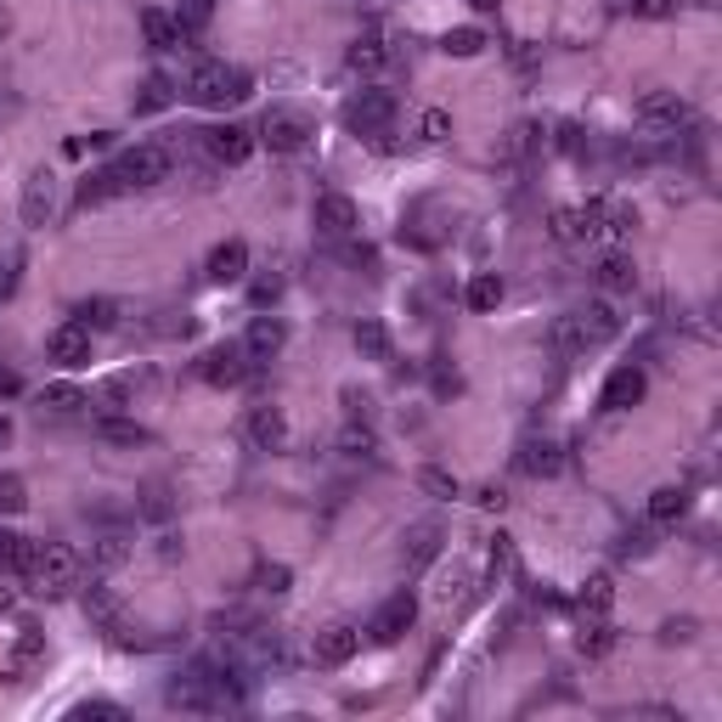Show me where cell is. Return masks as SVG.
Masks as SVG:
<instances>
[{"label": "cell", "instance_id": "f907efd6", "mask_svg": "<svg viewBox=\"0 0 722 722\" xmlns=\"http://www.w3.org/2000/svg\"><path fill=\"white\" fill-rule=\"evenodd\" d=\"M12 288H17V272H12V266H0V305L12 300Z\"/></svg>", "mask_w": 722, "mask_h": 722}, {"label": "cell", "instance_id": "6f0895ef", "mask_svg": "<svg viewBox=\"0 0 722 722\" xmlns=\"http://www.w3.org/2000/svg\"><path fill=\"white\" fill-rule=\"evenodd\" d=\"M0 35H7V12H0Z\"/></svg>", "mask_w": 722, "mask_h": 722}, {"label": "cell", "instance_id": "9c48e42d", "mask_svg": "<svg viewBox=\"0 0 722 722\" xmlns=\"http://www.w3.org/2000/svg\"><path fill=\"white\" fill-rule=\"evenodd\" d=\"M46 356L57 361V368H85V361H91V327L74 316V322H57L51 327V334H46Z\"/></svg>", "mask_w": 722, "mask_h": 722}, {"label": "cell", "instance_id": "ac0fdd59", "mask_svg": "<svg viewBox=\"0 0 722 722\" xmlns=\"http://www.w3.org/2000/svg\"><path fill=\"white\" fill-rule=\"evenodd\" d=\"M345 69H350V74H361V80H373V74H384V69H389V46H384L378 28H368V35H356V40H350Z\"/></svg>", "mask_w": 722, "mask_h": 722}, {"label": "cell", "instance_id": "603a6c76", "mask_svg": "<svg viewBox=\"0 0 722 722\" xmlns=\"http://www.w3.org/2000/svg\"><path fill=\"white\" fill-rule=\"evenodd\" d=\"M633 226H638V209H633V204L599 198V238H604V243H627V238H633Z\"/></svg>", "mask_w": 722, "mask_h": 722}, {"label": "cell", "instance_id": "1f68e13d", "mask_svg": "<svg viewBox=\"0 0 722 722\" xmlns=\"http://www.w3.org/2000/svg\"><path fill=\"white\" fill-rule=\"evenodd\" d=\"M119 192H130V186L119 181V170H103V176H91V181L80 186V204L91 209V204H108V198H119Z\"/></svg>", "mask_w": 722, "mask_h": 722}, {"label": "cell", "instance_id": "d6a6232c", "mask_svg": "<svg viewBox=\"0 0 722 722\" xmlns=\"http://www.w3.org/2000/svg\"><path fill=\"white\" fill-rule=\"evenodd\" d=\"M441 51H446V57H480V51H485V28H474V23L452 28V35L441 40Z\"/></svg>", "mask_w": 722, "mask_h": 722}, {"label": "cell", "instance_id": "9f6ffc18", "mask_svg": "<svg viewBox=\"0 0 722 722\" xmlns=\"http://www.w3.org/2000/svg\"><path fill=\"white\" fill-rule=\"evenodd\" d=\"M0 610H12V593H0Z\"/></svg>", "mask_w": 722, "mask_h": 722}, {"label": "cell", "instance_id": "60d3db41", "mask_svg": "<svg viewBox=\"0 0 722 722\" xmlns=\"http://www.w3.org/2000/svg\"><path fill=\"white\" fill-rule=\"evenodd\" d=\"M40 407H51V412H80L85 396H80L74 384H46V389H40Z\"/></svg>", "mask_w": 722, "mask_h": 722}, {"label": "cell", "instance_id": "cb8c5ba5", "mask_svg": "<svg viewBox=\"0 0 722 722\" xmlns=\"http://www.w3.org/2000/svg\"><path fill=\"white\" fill-rule=\"evenodd\" d=\"M643 514H649V525H677L688 514V485H654Z\"/></svg>", "mask_w": 722, "mask_h": 722}, {"label": "cell", "instance_id": "8d00e7d4", "mask_svg": "<svg viewBox=\"0 0 722 722\" xmlns=\"http://www.w3.org/2000/svg\"><path fill=\"white\" fill-rule=\"evenodd\" d=\"M435 547H441V531H435V525H418L412 547H407V570H423V565L435 559Z\"/></svg>", "mask_w": 722, "mask_h": 722}, {"label": "cell", "instance_id": "4dcf8cb0", "mask_svg": "<svg viewBox=\"0 0 722 722\" xmlns=\"http://www.w3.org/2000/svg\"><path fill=\"white\" fill-rule=\"evenodd\" d=\"M610 604H615V576H587V587H581V610L587 615H610Z\"/></svg>", "mask_w": 722, "mask_h": 722}, {"label": "cell", "instance_id": "3957f363", "mask_svg": "<svg viewBox=\"0 0 722 722\" xmlns=\"http://www.w3.org/2000/svg\"><path fill=\"white\" fill-rule=\"evenodd\" d=\"M28 581H35L40 593H69V587L80 581V553L69 542H40V559H35V570H28Z\"/></svg>", "mask_w": 722, "mask_h": 722}, {"label": "cell", "instance_id": "ee69618b", "mask_svg": "<svg viewBox=\"0 0 722 722\" xmlns=\"http://www.w3.org/2000/svg\"><path fill=\"white\" fill-rule=\"evenodd\" d=\"M418 491H430V497H457V480L430 464V469H418Z\"/></svg>", "mask_w": 722, "mask_h": 722}, {"label": "cell", "instance_id": "f35d334b", "mask_svg": "<svg viewBox=\"0 0 722 722\" xmlns=\"http://www.w3.org/2000/svg\"><path fill=\"white\" fill-rule=\"evenodd\" d=\"M339 452H345V457H373V452H378V435L368 430V423H345Z\"/></svg>", "mask_w": 722, "mask_h": 722}, {"label": "cell", "instance_id": "7c38bea8", "mask_svg": "<svg viewBox=\"0 0 722 722\" xmlns=\"http://www.w3.org/2000/svg\"><path fill=\"white\" fill-rule=\"evenodd\" d=\"M311 220H316V232H322V238H334V243H339V238L356 232V220H361V215H356V204L345 198V192H322V198L311 204Z\"/></svg>", "mask_w": 722, "mask_h": 722}, {"label": "cell", "instance_id": "bcb514c9", "mask_svg": "<svg viewBox=\"0 0 722 722\" xmlns=\"http://www.w3.org/2000/svg\"><path fill=\"white\" fill-rule=\"evenodd\" d=\"M627 12H633V17H672L677 0H627Z\"/></svg>", "mask_w": 722, "mask_h": 722}, {"label": "cell", "instance_id": "8fae6325", "mask_svg": "<svg viewBox=\"0 0 722 722\" xmlns=\"http://www.w3.org/2000/svg\"><path fill=\"white\" fill-rule=\"evenodd\" d=\"M249 446L254 452H282L288 446V412L282 407H272V401H260V407H249Z\"/></svg>", "mask_w": 722, "mask_h": 722}, {"label": "cell", "instance_id": "5b68a950", "mask_svg": "<svg viewBox=\"0 0 722 722\" xmlns=\"http://www.w3.org/2000/svg\"><path fill=\"white\" fill-rule=\"evenodd\" d=\"M170 147H158V142H142V147H130L113 170L124 186H158V181H170Z\"/></svg>", "mask_w": 722, "mask_h": 722}, {"label": "cell", "instance_id": "74e56055", "mask_svg": "<svg viewBox=\"0 0 722 722\" xmlns=\"http://www.w3.org/2000/svg\"><path fill=\"white\" fill-rule=\"evenodd\" d=\"M96 435L113 441V446H142L147 441V430H142V423H130V418H103V423H96Z\"/></svg>", "mask_w": 722, "mask_h": 722}, {"label": "cell", "instance_id": "f5cc1de1", "mask_svg": "<svg viewBox=\"0 0 722 722\" xmlns=\"http://www.w3.org/2000/svg\"><path fill=\"white\" fill-rule=\"evenodd\" d=\"M469 7H474V12H497V0H469Z\"/></svg>", "mask_w": 722, "mask_h": 722}, {"label": "cell", "instance_id": "6da1fadb", "mask_svg": "<svg viewBox=\"0 0 722 722\" xmlns=\"http://www.w3.org/2000/svg\"><path fill=\"white\" fill-rule=\"evenodd\" d=\"M181 91H186V103H198V108H232V103L249 96V74L232 69V62L204 57V62H192V69H186Z\"/></svg>", "mask_w": 722, "mask_h": 722}, {"label": "cell", "instance_id": "b9f144b4", "mask_svg": "<svg viewBox=\"0 0 722 722\" xmlns=\"http://www.w3.org/2000/svg\"><path fill=\"white\" fill-rule=\"evenodd\" d=\"M35 559H40V542H35V537H12V547H7V570L28 576V570H35Z\"/></svg>", "mask_w": 722, "mask_h": 722}, {"label": "cell", "instance_id": "9a60e30c", "mask_svg": "<svg viewBox=\"0 0 722 722\" xmlns=\"http://www.w3.org/2000/svg\"><path fill=\"white\" fill-rule=\"evenodd\" d=\"M643 389H649L643 368H615V373L604 378V389H599V407H604V412H627V407L643 401Z\"/></svg>", "mask_w": 722, "mask_h": 722}, {"label": "cell", "instance_id": "836d02e7", "mask_svg": "<svg viewBox=\"0 0 722 722\" xmlns=\"http://www.w3.org/2000/svg\"><path fill=\"white\" fill-rule=\"evenodd\" d=\"M553 345H559L565 356H581L587 345H593V339H587V327H581V316H576V311L553 322Z\"/></svg>", "mask_w": 722, "mask_h": 722}, {"label": "cell", "instance_id": "7402d4cb", "mask_svg": "<svg viewBox=\"0 0 722 722\" xmlns=\"http://www.w3.org/2000/svg\"><path fill=\"white\" fill-rule=\"evenodd\" d=\"M142 40H147L153 51H181V46H186V28H181V17L147 7V12H142Z\"/></svg>", "mask_w": 722, "mask_h": 722}, {"label": "cell", "instance_id": "8992f818", "mask_svg": "<svg viewBox=\"0 0 722 722\" xmlns=\"http://www.w3.org/2000/svg\"><path fill=\"white\" fill-rule=\"evenodd\" d=\"M57 209H62V181H57L51 170H35V176L23 181V198H17L23 226H51Z\"/></svg>", "mask_w": 722, "mask_h": 722}, {"label": "cell", "instance_id": "e0dca14e", "mask_svg": "<svg viewBox=\"0 0 722 722\" xmlns=\"http://www.w3.org/2000/svg\"><path fill=\"white\" fill-rule=\"evenodd\" d=\"M209 688H215L209 666H192L186 677H176L170 688H164V700H170V706H181V711H209V706H215V695H209Z\"/></svg>", "mask_w": 722, "mask_h": 722}, {"label": "cell", "instance_id": "ab89813d", "mask_svg": "<svg viewBox=\"0 0 722 722\" xmlns=\"http://www.w3.org/2000/svg\"><path fill=\"white\" fill-rule=\"evenodd\" d=\"M124 559H130V537H124V531L96 537V565H103V570H113V565H124Z\"/></svg>", "mask_w": 722, "mask_h": 722}, {"label": "cell", "instance_id": "f1b7e54d", "mask_svg": "<svg viewBox=\"0 0 722 722\" xmlns=\"http://www.w3.org/2000/svg\"><path fill=\"white\" fill-rule=\"evenodd\" d=\"M553 238H559V243H593L581 204H559V209H553Z\"/></svg>", "mask_w": 722, "mask_h": 722}, {"label": "cell", "instance_id": "f6af8a7d", "mask_svg": "<svg viewBox=\"0 0 722 722\" xmlns=\"http://www.w3.org/2000/svg\"><path fill=\"white\" fill-rule=\"evenodd\" d=\"M28 508V491L17 474H0V514H23Z\"/></svg>", "mask_w": 722, "mask_h": 722}, {"label": "cell", "instance_id": "ffe728a7", "mask_svg": "<svg viewBox=\"0 0 722 722\" xmlns=\"http://www.w3.org/2000/svg\"><path fill=\"white\" fill-rule=\"evenodd\" d=\"M40 661H46V633H40V627H17V638H12V649H7V677L23 683Z\"/></svg>", "mask_w": 722, "mask_h": 722}, {"label": "cell", "instance_id": "2e32d148", "mask_svg": "<svg viewBox=\"0 0 722 722\" xmlns=\"http://www.w3.org/2000/svg\"><path fill=\"white\" fill-rule=\"evenodd\" d=\"M514 464H519V474H531V480H553V474L565 469V452H559V441L531 435V441L519 446V457H514Z\"/></svg>", "mask_w": 722, "mask_h": 722}, {"label": "cell", "instance_id": "e575fe53", "mask_svg": "<svg viewBox=\"0 0 722 722\" xmlns=\"http://www.w3.org/2000/svg\"><path fill=\"white\" fill-rule=\"evenodd\" d=\"M610 649H615L610 621H604V615H593V621L581 627V654H587V661H599V654H610Z\"/></svg>", "mask_w": 722, "mask_h": 722}, {"label": "cell", "instance_id": "db71d44e", "mask_svg": "<svg viewBox=\"0 0 722 722\" xmlns=\"http://www.w3.org/2000/svg\"><path fill=\"white\" fill-rule=\"evenodd\" d=\"M7 547H12V537H7V531H0V565H7Z\"/></svg>", "mask_w": 722, "mask_h": 722}, {"label": "cell", "instance_id": "d590c367", "mask_svg": "<svg viewBox=\"0 0 722 722\" xmlns=\"http://www.w3.org/2000/svg\"><path fill=\"white\" fill-rule=\"evenodd\" d=\"M356 350L373 356V361H389V334H384V322H356Z\"/></svg>", "mask_w": 722, "mask_h": 722}, {"label": "cell", "instance_id": "52a82bcc", "mask_svg": "<svg viewBox=\"0 0 722 722\" xmlns=\"http://www.w3.org/2000/svg\"><path fill=\"white\" fill-rule=\"evenodd\" d=\"M311 136L316 130H311V119L300 108H272L266 119H260V142H266L272 153H300Z\"/></svg>", "mask_w": 722, "mask_h": 722}, {"label": "cell", "instance_id": "d4e9b609", "mask_svg": "<svg viewBox=\"0 0 722 722\" xmlns=\"http://www.w3.org/2000/svg\"><path fill=\"white\" fill-rule=\"evenodd\" d=\"M599 288H610V293H633V288H638V266H633V254L610 249V254L599 260Z\"/></svg>", "mask_w": 722, "mask_h": 722}, {"label": "cell", "instance_id": "5bb4252c", "mask_svg": "<svg viewBox=\"0 0 722 722\" xmlns=\"http://www.w3.org/2000/svg\"><path fill=\"white\" fill-rule=\"evenodd\" d=\"M254 130L249 124H215V130H204V147H209V158L215 164H243L249 153H254Z\"/></svg>", "mask_w": 722, "mask_h": 722}, {"label": "cell", "instance_id": "816d5d0a", "mask_svg": "<svg viewBox=\"0 0 722 722\" xmlns=\"http://www.w3.org/2000/svg\"><path fill=\"white\" fill-rule=\"evenodd\" d=\"M0 396H17V373H0Z\"/></svg>", "mask_w": 722, "mask_h": 722}, {"label": "cell", "instance_id": "7bdbcfd3", "mask_svg": "<svg viewBox=\"0 0 722 722\" xmlns=\"http://www.w3.org/2000/svg\"><path fill=\"white\" fill-rule=\"evenodd\" d=\"M74 316H80V322L91 327V334H96V327H113V322H119V305H113V300H85Z\"/></svg>", "mask_w": 722, "mask_h": 722}, {"label": "cell", "instance_id": "4316f807", "mask_svg": "<svg viewBox=\"0 0 722 722\" xmlns=\"http://www.w3.org/2000/svg\"><path fill=\"white\" fill-rule=\"evenodd\" d=\"M412 136H418V147H441V142L452 136V113H446V108H423V113L412 119Z\"/></svg>", "mask_w": 722, "mask_h": 722}, {"label": "cell", "instance_id": "30bf717a", "mask_svg": "<svg viewBox=\"0 0 722 722\" xmlns=\"http://www.w3.org/2000/svg\"><path fill=\"white\" fill-rule=\"evenodd\" d=\"M198 373H204V384H215V389H238V384L249 378V356H243V345H215V350L198 361Z\"/></svg>", "mask_w": 722, "mask_h": 722}, {"label": "cell", "instance_id": "44dd1931", "mask_svg": "<svg viewBox=\"0 0 722 722\" xmlns=\"http://www.w3.org/2000/svg\"><path fill=\"white\" fill-rule=\"evenodd\" d=\"M204 272H209V282H220V288H226V282H243V272H249V243H243V238L215 243Z\"/></svg>", "mask_w": 722, "mask_h": 722}, {"label": "cell", "instance_id": "c3c4849f", "mask_svg": "<svg viewBox=\"0 0 722 722\" xmlns=\"http://www.w3.org/2000/svg\"><path fill=\"white\" fill-rule=\"evenodd\" d=\"M277 293H282V277H260V282H254V305H272Z\"/></svg>", "mask_w": 722, "mask_h": 722}, {"label": "cell", "instance_id": "ba28073f", "mask_svg": "<svg viewBox=\"0 0 722 722\" xmlns=\"http://www.w3.org/2000/svg\"><path fill=\"white\" fill-rule=\"evenodd\" d=\"M412 621H418V599L412 593H396V599H384L378 615L368 621V638L373 643H401L412 633Z\"/></svg>", "mask_w": 722, "mask_h": 722}, {"label": "cell", "instance_id": "83f0119b", "mask_svg": "<svg viewBox=\"0 0 722 722\" xmlns=\"http://www.w3.org/2000/svg\"><path fill=\"white\" fill-rule=\"evenodd\" d=\"M503 293H508V288H503L497 272H480V277L464 288V300H469V311H497V305H503Z\"/></svg>", "mask_w": 722, "mask_h": 722}, {"label": "cell", "instance_id": "681fc988", "mask_svg": "<svg viewBox=\"0 0 722 722\" xmlns=\"http://www.w3.org/2000/svg\"><path fill=\"white\" fill-rule=\"evenodd\" d=\"M74 717H124V711L108 706V700H91V706H74Z\"/></svg>", "mask_w": 722, "mask_h": 722}, {"label": "cell", "instance_id": "7dc6e473", "mask_svg": "<svg viewBox=\"0 0 722 722\" xmlns=\"http://www.w3.org/2000/svg\"><path fill=\"white\" fill-rule=\"evenodd\" d=\"M288 565H266V570H260V587H266V593H288Z\"/></svg>", "mask_w": 722, "mask_h": 722}, {"label": "cell", "instance_id": "484cf974", "mask_svg": "<svg viewBox=\"0 0 722 722\" xmlns=\"http://www.w3.org/2000/svg\"><path fill=\"white\" fill-rule=\"evenodd\" d=\"M85 615L96 621V627H119V593L108 581H91V593H85Z\"/></svg>", "mask_w": 722, "mask_h": 722}, {"label": "cell", "instance_id": "d6986e66", "mask_svg": "<svg viewBox=\"0 0 722 722\" xmlns=\"http://www.w3.org/2000/svg\"><path fill=\"white\" fill-rule=\"evenodd\" d=\"M282 345H288V322L282 316H254L249 322V334H243V356L249 361H272Z\"/></svg>", "mask_w": 722, "mask_h": 722}, {"label": "cell", "instance_id": "277c9868", "mask_svg": "<svg viewBox=\"0 0 722 722\" xmlns=\"http://www.w3.org/2000/svg\"><path fill=\"white\" fill-rule=\"evenodd\" d=\"M389 119H396V96H389L384 85H368V91H356L345 103V130H356V136H378Z\"/></svg>", "mask_w": 722, "mask_h": 722}, {"label": "cell", "instance_id": "11a10c76", "mask_svg": "<svg viewBox=\"0 0 722 722\" xmlns=\"http://www.w3.org/2000/svg\"><path fill=\"white\" fill-rule=\"evenodd\" d=\"M7 435H12V423H7V418H0V446H7Z\"/></svg>", "mask_w": 722, "mask_h": 722}, {"label": "cell", "instance_id": "f546056e", "mask_svg": "<svg viewBox=\"0 0 722 722\" xmlns=\"http://www.w3.org/2000/svg\"><path fill=\"white\" fill-rule=\"evenodd\" d=\"M576 316H581V327H587V339H593V345H604V339L621 334V322H615V311H610L604 300H593V305L576 311Z\"/></svg>", "mask_w": 722, "mask_h": 722}, {"label": "cell", "instance_id": "7a4b0ae2", "mask_svg": "<svg viewBox=\"0 0 722 722\" xmlns=\"http://www.w3.org/2000/svg\"><path fill=\"white\" fill-rule=\"evenodd\" d=\"M638 124L649 136H677V130L695 124V108L677 91H649V96H638Z\"/></svg>", "mask_w": 722, "mask_h": 722}, {"label": "cell", "instance_id": "4fadbf2b", "mask_svg": "<svg viewBox=\"0 0 722 722\" xmlns=\"http://www.w3.org/2000/svg\"><path fill=\"white\" fill-rule=\"evenodd\" d=\"M356 649H361V633L345 627V621H334V627H322V633H316L311 661H316V666H350V661H356Z\"/></svg>", "mask_w": 722, "mask_h": 722}]
</instances>
